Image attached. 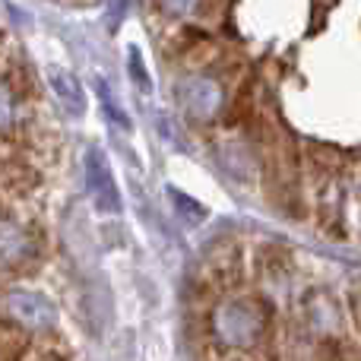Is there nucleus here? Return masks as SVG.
Returning <instances> with one entry per match:
<instances>
[{
	"label": "nucleus",
	"mask_w": 361,
	"mask_h": 361,
	"mask_svg": "<svg viewBox=\"0 0 361 361\" xmlns=\"http://www.w3.org/2000/svg\"><path fill=\"white\" fill-rule=\"evenodd\" d=\"M169 197H171V206L178 209V216H180V222H187V225H197L200 219L206 216V209L200 203H193L187 193H180L175 190V187H169Z\"/></svg>",
	"instance_id": "obj_8"
},
{
	"label": "nucleus",
	"mask_w": 361,
	"mask_h": 361,
	"mask_svg": "<svg viewBox=\"0 0 361 361\" xmlns=\"http://www.w3.org/2000/svg\"><path fill=\"white\" fill-rule=\"evenodd\" d=\"M219 159H222V165L228 169V175H235L241 180H247L250 175H254V162H250V156H247V149H244V146L225 143L222 149H219Z\"/></svg>",
	"instance_id": "obj_7"
},
{
	"label": "nucleus",
	"mask_w": 361,
	"mask_h": 361,
	"mask_svg": "<svg viewBox=\"0 0 361 361\" xmlns=\"http://www.w3.org/2000/svg\"><path fill=\"white\" fill-rule=\"evenodd\" d=\"M178 95H180V105L187 108V114L193 121H203V124L222 111V102H225L222 86L216 80H209V76H187L180 82Z\"/></svg>",
	"instance_id": "obj_4"
},
{
	"label": "nucleus",
	"mask_w": 361,
	"mask_h": 361,
	"mask_svg": "<svg viewBox=\"0 0 361 361\" xmlns=\"http://www.w3.org/2000/svg\"><path fill=\"white\" fill-rule=\"evenodd\" d=\"M29 254V238L10 219H0V263H16Z\"/></svg>",
	"instance_id": "obj_6"
},
{
	"label": "nucleus",
	"mask_w": 361,
	"mask_h": 361,
	"mask_svg": "<svg viewBox=\"0 0 361 361\" xmlns=\"http://www.w3.org/2000/svg\"><path fill=\"white\" fill-rule=\"evenodd\" d=\"M86 187H89V197H92V206L105 216H118L121 212V190L114 184V171L108 165L105 152L102 149H89L86 152Z\"/></svg>",
	"instance_id": "obj_3"
},
{
	"label": "nucleus",
	"mask_w": 361,
	"mask_h": 361,
	"mask_svg": "<svg viewBox=\"0 0 361 361\" xmlns=\"http://www.w3.org/2000/svg\"><path fill=\"white\" fill-rule=\"evenodd\" d=\"M4 311L29 330H48L57 324V307L48 295L35 288H13L4 295Z\"/></svg>",
	"instance_id": "obj_2"
},
{
	"label": "nucleus",
	"mask_w": 361,
	"mask_h": 361,
	"mask_svg": "<svg viewBox=\"0 0 361 361\" xmlns=\"http://www.w3.org/2000/svg\"><path fill=\"white\" fill-rule=\"evenodd\" d=\"M263 307L257 301H247V298H231V301H222L212 314V330L216 336L222 339L225 345L231 349H247L260 339L263 333Z\"/></svg>",
	"instance_id": "obj_1"
},
{
	"label": "nucleus",
	"mask_w": 361,
	"mask_h": 361,
	"mask_svg": "<svg viewBox=\"0 0 361 361\" xmlns=\"http://www.w3.org/2000/svg\"><path fill=\"white\" fill-rule=\"evenodd\" d=\"M130 76H133V82H137L143 92H149V89H152L149 76L143 73V63H140V54H137V51H130Z\"/></svg>",
	"instance_id": "obj_11"
},
{
	"label": "nucleus",
	"mask_w": 361,
	"mask_h": 361,
	"mask_svg": "<svg viewBox=\"0 0 361 361\" xmlns=\"http://www.w3.org/2000/svg\"><path fill=\"white\" fill-rule=\"evenodd\" d=\"M95 86H99V99H102V105L108 108V111H111V118H114V124H121L124 127V130H130V121H127V114L124 111H118V108H114V102H111V92H108V86L105 82H95Z\"/></svg>",
	"instance_id": "obj_9"
},
{
	"label": "nucleus",
	"mask_w": 361,
	"mask_h": 361,
	"mask_svg": "<svg viewBox=\"0 0 361 361\" xmlns=\"http://www.w3.org/2000/svg\"><path fill=\"white\" fill-rule=\"evenodd\" d=\"M162 6L171 13V16H187V13H193L197 0H162Z\"/></svg>",
	"instance_id": "obj_12"
},
{
	"label": "nucleus",
	"mask_w": 361,
	"mask_h": 361,
	"mask_svg": "<svg viewBox=\"0 0 361 361\" xmlns=\"http://www.w3.org/2000/svg\"><path fill=\"white\" fill-rule=\"evenodd\" d=\"M48 80H51V89H54V95L61 99V105L67 108L73 118H82V114H86V108H89L82 82L76 80L70 70H61V67H51Z\"/></svg>",
	"instance_id": "obj_5"
},
{
	"label": "nucleus",
	"mask_w": 361,
	"mask_h": 361,
	"mask_svg": "<svg viewBox=\"0 0 361 361\" xmlns=\"http://www.w3.org/2000/svg\"><path fill=\"white\" fill-rule=\"evenodd\" d=\"M13 118H16V108H13V95H10V89L0 82V130H4V127H10Z\"/></svg>",
	"instance_id": "obj_10"
}]
</instances>
